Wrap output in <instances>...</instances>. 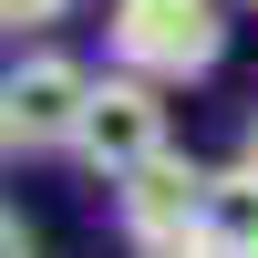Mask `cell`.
Returning <instances> with one entry per match:
<instances>
[{
  "label": "cell",
  "instance_id": "1",
  "mask_svg": "<svg viewBox=\"0 0 258 258\" xmlns=\"http://www.w3.org/2000/svg\"><path fill=\"white\" fill-rule=\"evenodd\" d=\"M103 41H114V73L197 83L227 52V0H114L103 11Z\"/></svg>",
  "mask_w": 258,
  "mask_h": 258
},
{
  "label": "cell",
  "instance_id": "2",
  "mask_svg": "<svg viewBox=\"0 0 258 258\" xmlns=\"http://www.w3.org/2000/svg\"><path fill=\"white\" fill-rule=\"evenodd\" d=\"M93 176H145L155 155H176V114H165V83L145 73H103L93 83V114H83V145H73Z\"/></svg>",
  "mask_w": 258,
  "mask_h": 258
},
{
  "label": "cell",
  "instance_id": "3",
  "mask_svg": "<svg viewBox=\"0 0 258 258\" xmlns=\"http://www.w3.org/2000/svg\"><path fill=\"white\" fill-rule=\"evenodd\" d=\"M93 83L73 52H52V41H31V52L0 73V93H11V124H21V155H73L83 145V114H93Z\"/></svg>",
  "mask_w": 258,
  "mask_h": 258
},
{
  "label": "cell",
  "instance_id": "4",
  "mask_svg": "<svg viewBox=\"0 0 258 258\" xmlns=\"http://www.w3.org/2000/svg\"><path fill=\"white\" fill-rule=\"evenodd\" d=\"M114 217H124V238H135V258H176V248H197V227H207V165L155 155L145 176L114 186Z\"/></svg>",
  "mask_w": 258,
  "mask_h": 258
},
{
  "label": "cell",
  "instance_id": "5",
  "mask_svg": "<svg viewBox=\"0 0 258 258\" xmlns=\"http://www.w3.org/2000/svg\"><path fill=\"white\" fill-rule=\"evenodd\" d=\"M207 258H258V165H207V227H197Z\"/></svg>",
  "mask_w": 258,
  "mask_h": 258
},
{
  "label": "cell",
  "instance_id": "6",
  "mask_svg": "<svg viewBox=\"0 0 258 258\" xmlns=\"http://www.w3.org/2000/svg\"><path fill=\"white\" fill-rule=\"evenodd\" d=\"M52 21H73V0H0V41H41Z\"/></svg>",
  "mask_w": 258,
  "mask_h": 258
},
{
  "label": "cell",
  "instance_id": "7",
  "mask_svg": "<svg viewBox=\"0 0 258 258\" xmlns=\"http://www.w3.org/2000/svg\"><path fill=\"white\" fill-rule=\"evenodd\" d=\"M0 258H41V238H31V217H21V207H0Z\"/></svg>",
  "mask_w": 258,
  "mask_h": 258
},
{
  "label": "cell",
  "instance_id": "8",
  "mask_svg": "<svg viewBox=\"0 0 258 258\" xmlns=\"http://www.w3.org/2000/svg\"><path fill=\"white\" fill-rule=\"evenodd\" d=\"M11 145H21V124H11V93H0V165H11Z\"/></svg>",
  "mask_w": 258,
  "mask_h": 258
},
{
  "label": "cell",
  "instance_id": "9",
  "mask_svg": "<svg viewBox=\"0 0 258 258\" xmlns=\"http://www.w3.org/2000/svg\"><path fill=\"white\" fill-rule=\"evenodd\" d=\"M248 165H258V114H248Z\"/></svg>",
  "mask_w": 258,
  "mask_h": 258
},
{
  "label": "cell",
  "instance_id": "10",
  "mask_svg": "<svg viewBox=\"0 0 258 258\" xmlns=\"http://www.w3.org/2000/svg\"><path fill=\"white\" fill-rule=\"evenodd\" d=\"M176 258H207V248H176Z\"/></svg>",
  "mask_w": 258,
  "mask_h": 258
}]
</instances>
